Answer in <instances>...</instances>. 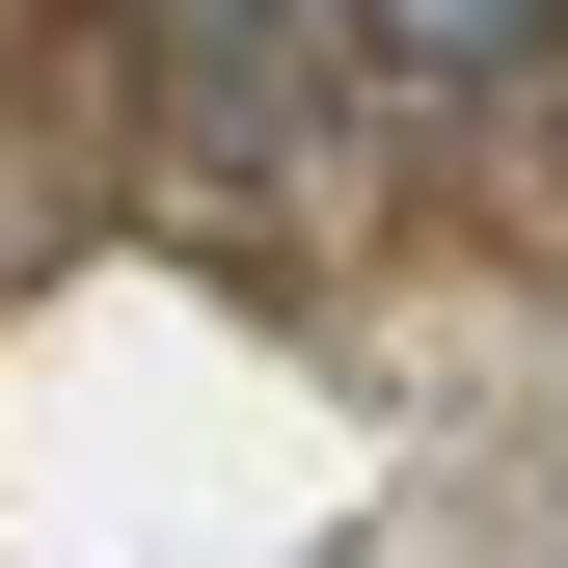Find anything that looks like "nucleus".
Returning <instances> with one entry per match:
<instances>
[{
  "instance_id": "obj_1",
  "label": "nucleus",
  "mask_w": 568,
  "mask_h": 568,
  "mask_svg": "<svg viewBox=\"0 0 568 568\" xmlns=\"http://www.w3.org/2000/svg\"><path fill=\"white\" fill-rule=\"evenodd\" d=\"M325 54L379 109H515V82H568V0H325Z\"/></svg>"
}]
</instances>
